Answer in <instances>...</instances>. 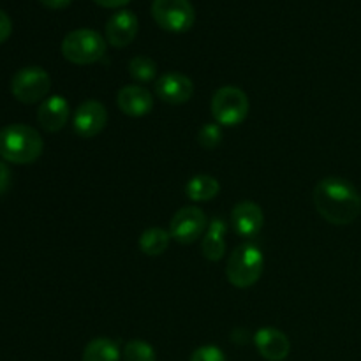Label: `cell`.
I'll use <instances>...</instances> for the list:
<instances>
[{
    "instance_id": "obj_17",
    "label": "cell",
    "mask_w": 361,
    "mask_h": 361,
    "mask_svg": "<svg viewBox=\"0 0 361 361\" xmlns=\"http://www.w3.org/2000/svg\"><path fill=\"white\" fill-rule=\"evenodd\" d=\"M221 190V183L210 175H196L187 182L185 196L194 203H204L214 200Z\"/></svg>"
},
{
    "instance_id": "obj_6",
    "label": "cell",
    "mask_w": 361,
    "mask_h": 361,
    "mask_svg": "<svg viewBox=\"0 0 361 361\" xmlns=\"http://www.w3.org/2000/svg\"><path fill=\"white\" fill-rule=\"evenodd\" d=\"M152 16L162 30L182 34L192 28L196 13L189 0H154Z\"/></svg>"
},
{
    "instance_id": "obj_26",
    "label": "cell",
    "mask_w": 361,
    "mask_h": 361,
    "mask_svg": "<svg viewBox=\"0 0 361 361\" xmlns=\"http://www.w3.org/2000/svg\"><path fill=\"white\" fill-rule=\"evenodd\" d=\"M44 7L48 9H66L67 6H71L73 0H39Z\"/></svg>"
},
{
    "instance_id": "obj_13",
    "label": "cell",
    "mask_w": 361,
    "mask_h": 361,
    "mask_svg": "<svg viewBox=\"0 0 361 361\" xmlns=\"http://www.w3.org/2000/svg\"><path fill=\"white\" fill-rule=\"evenodd\" d=\"M116 104L127 116L140 118L154 109V95L141 85H126L116 94Z\"/></svg>"
},
{
    "instance_id": "obj_7",
    "label": "cell",
    "mask_w": 361,
    "mask_h": 361,
    "mask_svg": "<svg viewBox=\"0 0 361 361\" xmlns=\"http://www.w3.org/2000/svg\"><path fill=\"white\" fill-rule=\"evenodd\" d=\"M51 88V78L42 67L30 66L18 71L11 81V92L23 104L44 101Z\"/></svg>"
},
{
    "instance_id": "obj_1",
    "label": "cell",
    "mask_w": 361,
    "mask_h": 361,
    "mask_svg": "<svg viewBox=\"0 0 361 361\" xmlns=\"http://www.w3.org/2000/svg\"><path fill=\"white\" fill-rule=\"evenodd\" d=\"M314 204L326 222L335 226H348L358 219L361 196L348 180L328 176L321 180L314 189Z\"/></svg>"
},
{
    "instance_id": "obj_2",
    "label": "cell",
    "mask_w": 361,
    "mask_h": 361,
    "mask_svg": "<svg viewBox=\"0 0 361 361\" xmlns=\"http://www.w3.org/2000/svg\"><path fill=\"white\" fill-rule=\"evenodd\" d=\"M44 150L42 137L34 127L13 123L0 130V157L13 164H30Z\"/></svg>"
},
{
    "instance_id": "obj_5",
    "label": "cell",
    "mask_w": 361,
    "mask_h": 361,
    "mask_svg": "<svg viewBox=\"0 0 361 361\" xmlns=\"http://www.w3.org/2000/svg\"><path fill=\"white\" fill-rule=\"evenodd\" d=\"M212 115L219 126L236 127L247 118L250 109L249 97L238 87H222L212 97Z\"/></svg>"
},
{
    "instance_id": "obj_3",
    "label": "cell",
    "mask_w": 361,
    "mask_h": 361,
    "mask_svg": "<svg viewBox=\"0 0 361 361\" xmlns=\"http://www.w3.org/2000/svg\"><path fill=\"white\" fill-rule=\"evenodd\" d=\"M264 271V256L254 243L236 247L226 263V277L229 284L247 289L256 284Z\"/></svg>"
},
{
    "instance_id": "obj_10",
    "label": "cell",
    "mask_w": 361,
    "mask_h": 361,
    "mask_svg": "<svg viewBox=\"0 0 361 361\" xmlns=\"http://www.w3.org/2000/svg\"><path fill=\"white\" fill-rule=\"evenodd\" d=\"M155 95L166 104H185L194 95V83L189 76L182 73H166L155 81Z\"/></svg>"
},
{
    "instance_id": "obj_8",
    "label": "cell",
    "mask_w": 361,
    "mask_h": 361,
    "mask_svg": "<svg viewBox=\"0 0 361 361\" xmlns=\"http://www.w3.org/2000/svg\"><path fill=\"white\" fill-rule=\"evenodd\" d=\"M208 217L201 208L183 207L173 215L169 222V235L176 243L190 245L207 233Z\"/></svg>"
},
{
    "instance_id": "obj_9",
    "label": "cell",
    "mask_w": 361,
    "mask_h": 361,
    "mask_svg": "<svg viewBox=\"0 0 361 361\" xmlns=\"http://www.w3.org/2000/svg\"><path fill=\"white\" fill-rule=\"evenodd\" d=\"M106 123H108V109L102 102L94 101V99L85 101L74 111V133L83 140H92V137L99 136L104 130Z\"/></svg>"
},
{
    "instance_id": "obj_23",
    "label": "cell",
    "mask_w": 361,
    "mask_h": 361,
    "mask_svg": "<svg viewBox=\"0 0 361 361\" xmlns=\"http://www.w3.org/2000/svg\"><path fill=\"white\" fill-rule=\"evenodd\" d=\"M190 361H226V355L217 345H201L192 353Z\"/></svg>"
},
{
    "instance_id": "obj_16",
    "label": "cell",
    "mask_w": 361,
    "mask_h": 361,
    "mask_svg": "<svg viewBox=\"0 0 361 361\" xmlns=\"http://www.w3.org/2000/svg\"><path fill=\"white\" fill-rule=\"evenodd\" d=\"M226 222L222 219H214L208 226L207 233L201 240V252L212 263H217L224 257L226 252Z\"/></svg>"
},
{
    "instance_id": "obj_22",
    "label": "cell",
    "mask_w": 361,
    "mask_h": 361,
    "mask_svg": "<svg viewBox=\"0 0 361 361\" xmlns=\"http://www.w3.org/2000/svg\"><path fill=\"white\" fill-rule=\"evenodd\" d=\"M222 140V127L217 122L203 123L201 129L197 130V143L204 148V150H212L217 147Z\"/></svg>"
},
{
    "instance_id": "obj_27",
    "label": "cell",
    "mask_w": 361,
    "mask_h": 361,
    "mask_svg": "<svg viewBox=\"0 0 361 361\" xmlns=\"http://www.w3.org/2000/svg\"><path fill=\"white\" fill-rule=\"evenodd\" d=\"M97 6L101 7H109V9H118V7H123L127 6V4L130 2V0H94Z\"/></svg>"
},
{
    "instance_id": "obj_19",
    "label": "cell",
    "mask_w": 361,
    "mask_h": 361,
    "mask_svg": "<svg viewBox=\"0 0 361 361\" xmlns=\"http://www.w3.org/2000/svg\"><path fill=\"white\" fill-rule=\"evenodd\" d=\"M83 361H120V349L111 338L97 337L85 348Z\"/></svg>"
},
{
    "instance_id": "obj_15",
    "label": "cell",
    "mask_w": 361,
    "mask_h": 361,
    "mask_svg": "<svg viewBox=\"0 0 361 361\" xmlns=\"http://www.w3.org/2000/svg\"><path fill=\"white\" fill-rule=\"evenodd\" d=\"M254 344L267 361H284L291 351V342L277 328H261L254 335Z\"/></svg>"
},
{
    "instance_id": "obj_18",
    "label": "cell",
    "mask_w": 361,
    "mask_h": 361,
    "mask_svg": "<svg viewBox=\"0 0 361 361\" xmlns=\"http://www.w3.org/2000/svg\"><path fill=\"white\" fill-rule=\"evenodd\" d=\"M169 242H171L169 231H166V229L162 228H148L141 233L137 245H140L141 252H143L145 256L155 257L161 256V254H164L166 250H168Z\"/></svg>"
},
{
    "instance_id": "obj_11",
    "label": "cell",
    "mask_w": 361,
    "mask_h": 361,
    "mask_svg": "<svg viewBox=\"0 0 361 361\" xmlns=\"http://www.w3.org/2000/svg\"><path fill=\"white\" fill-rule=\"evenodd\" d=\"M140 21L133 11L122 9L113 14L106 23V42L115 48H126L136 39Z\"/></svg>"
},
{
    "instance_id": "obj_24",
    "label": "cell",
    "mask_w": 361,
    "mask_h": 361,
    "mask_svg": "<svg viewBox=\"0 0 361 361\" xmlns=\"http://www.w3.org/2000/svg\"><path fill=\"white\" fill-rule=\"evenodd\" d=\"M11 32H13V23H11V18L0 9V44L6 42L9 39Z\"/></svg>"
},
{
    "instance_id": "obj_12",
    "label": "cell",
    "mask_w": 361,
    "mask_h": 361,
    "mask_svg": "<svg viewBox=\"0 0 361 361\" xmlns=\"http://www.w3.org/2000/svg\"><path fill=\"white\" fill-rule=\"evenodd\" d=\"M231 224L242 238H256L264 224V214L254 201H242L231 212Z\"/></svg>"
},
{
    "instance_id": "obj_25",
    "label": "cell",
    "mask_w": 361,
    "mask_h": 361,
    "mask_svg": "<svg viewBox=\"0 0 361 361\" xmlns=\"http://www.w3.org/2000/svg\"><path fill=\"white\" fill-rule=\"evenodd\" d=\"M11 185V169L4 161H0V196L9 189Z\"/></svg>"
},
{
    "instance_id": "obj_14",
    "label": "cell",
    "mask_w": 361,
    "mask_h": 361,
    "mask_svg": "<svg viewBox=\"0 0 361 361\" xmlns=\"http://www.w3.org/2000/svg\"><path fill=\"white\" fill-rule=\"evenodd\" d=\"M71 116V106L62 95H49L37 109V122L46 133H59L66 127Z\"/></svg>"
},
{
    "instance_id": "obj_21",
    "label": "cell",
    "mask_w": 361,
    "mask_h": 361,
    "mask_svg": "<svg viewBox=\"0 0 361 361\" xmlns=\"http://www.w3.org/2000/svg\"><path fill=\"white\" fill-rule=\"evenodd\" d=\"M123 360L126 361H155V349L145 341H130L123 349Z\"/></svg>"
},
{
    "instance_id": "obj_4",
    "label": "cell",
    "mask_w": 361,
    "mask_h": 361,
    "mask_svg": "<svg viewBox=\"0 0 361 361\" xmlns=\"http://www.w3.org/2000/svg\"><path fill=\"white\" fill-rule=\"evenodd\" d=\"M106 39L92 28H78L69 32L62 41V55L76 66H90L99 62L106 53Z\"/></svg>"
},
{
    "instance_id": "obj_20",
    "label": "cell",
    "mask_w": 361,
    "mask_h": 361,
    "mask_svg": "<svg viewBox=\"0 0 361 361\" xmlns=\"http://www.w3.org/2000/svg\"><path fill=\"white\" fill-rule=\"evenodd\" d=\"M129 74L136 83H152L157 74V63L147 55H137L130 59Z\"/></svg>"
}]
</instances>
